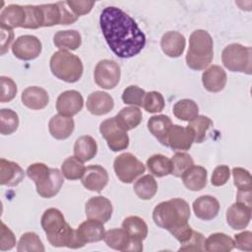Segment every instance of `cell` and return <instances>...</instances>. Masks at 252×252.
<instances>
[{"label":"cell","instance_id":"60d3db41","mask_svg":"<svg viewBox=\"0 0 252 252\" xmlns=\"http://www.w3.org/2000/svg\"><path fill=\"white\" fill-rule=\"evenodd\" d=\"M171 172L175 177H181L183 173L194 165V160L187 153H176L170 159Z\"/></svg>","mask_w":252,"mask_h":252},{"label":"cell","instance_id":"5b68a950","mask_svg":"<svg viewBox=\"0 0 252 252\" xmlns=\"http://www.w3.org/2000/svg\"><path fill=\"white\" fill-rule=\"evenodd\" d=\"M51 73L66 83L78 82L84 71L82 60L75 54L59 50L52 54L49 62Z\"/></svg>","mask_w":252,"mask_h":252},{"label":"cell","instance_id":"7a4b0ae2","mask_svg":"<svg viewBox=\"0 0 252 252\" xmlns=\"http://www.w3.org/2000/svg\"><path fill=\"white\" fill-rule=\"evenodd\" d=\"M41 227L44 230L48 242L54 247L81 248L85 243L81 240L77 229H73L66 222L63 214L56 208L44 211L41 217Z\"/></svg>","mask_w":252,"mask_h":252},{"label":"cell","instance_id":"52a82bcc","mask_svg":"<svg viewBox=\"0 0 252 252\" xmlns=\"http://www.w3.org/2000/svg\"><path fill=\"white\" fill-rule=\"evenodd\" d=\"M113 168L118 179L123 183H132L137 177L142 175L146 167L131 153H123L115 158Z\"/></svg>","mask_w":252,"mask_h":252},{"label":"cell","instance_id":"ac0fdd59","mask_svg":"<svg viewBox=\"0 0 252 252\" xmlns=\"http://www.w3.org/2000/svg\"><path fill=\"white\" fill-rule=\"evenodd\" d=\"M86 104L90 113L99 116L107 114L113 109L114 100L107 93L95 91L89 94Z\"/></svg>","mask_w":252,"mask_h":252},{"label":"cell","instance_id":"f6af8a7d","mask_svg":"<svg viewBox=\"0 0 252 252\" xmlns=\"http://www.w3.org/2000/svg\"><path fill=\"white\" fill-rule=\"evenodd\" d=\"M143 107L147 112L150 113L160 112L164 108V98L162 94L156 91L146 93L143 101Z\"/></svg>","mask_w":252,"mask_h":252},{"label":"cell","instance_id":"44dd1931","mask_svg":"<svg viewBox=\"0 0 252 252\" xmlns=\"http://www.w3.org/2000/svg\"><path fill=\"white\" fill-rule=\"evenodd\" d=\"M25 177L23 168L14 161L5 158L0 159V184L6 186H17Z\"/></svg>","mask_w":252,"mask_h":252},{"label":"cell","instance_id":"ee69618b","mask_svg":"<svg viewBox=\"0 0 252 252\" xmlns=\"http://www.w3.org/2000/svg\"><path fill=\"white\" fill-rule=\"evenodd\" d=\"M43 15V27H52L61 24V11L56 3L39 5Z\"/></svg>","mask_w":252,"mask_h":252},{"label":"cell","instance_id":"30bf717a","mask_svg":"<svg viewBox=\"0 0 252 252\" xmlns=\"http://www.w3.org/2000/svg\"><path fill=\"white\" fill-rule=\"evenodd\" d=\"M103 240L108 247L117 251L140 252L143 250L142 241L133 239L123 227L112 228L105 231Z\"/></svg>","mask_w":252,"mask_h":252},{"label":"cell","instance_id":"db71d44e","mask_svg":"<svg viewBox=\"0 0 252 252\" xmlns=\"http://www.w3.org/2000/svg\"><path fill=\"white\" fill-rule=\"evenodd\" d=\"M234 247L242 251H252V232L242 231L234 235Z\"/></svg>","mask_w":252,"mask_h":252},{"label":"cell","instance_id":"c3c4849f","mask_svg":"<svg viewBox=\"0 0 252 252\" xmlns=\"http://www.w3.org/2000/svg\"><path fill=\"white\" fill-rule=\"evenodd\" d=\"M1 94L0 101L1 102H9L11 101L17 94V85L16 83L9 77L1 76Z\"/></svg>","mask_w":252,"mask_h":252},{"label":"cell","instance_id":"ffe728a7","mask_svg":"<svg viewBox=\"0 0 252 252\" xmlns=\"http://www.w3.org/2000/svg\"><path fill=\"white\" fill-rule=\"evenodd\" d=\"M192 208L198 219L211 220L218 216L220 212V203L211 195H203L193 202Z\"/></svg>","mask_w":252,"mask_h":252},{"label":"cell","instance_id":"e575fe53","mask_svg":"<svg viewBox=\"0 0 252 252\" xmlns=\"http://www.w3.org/2000/svg\"><path fill=\"white\" fill-rule=\"evenodd\" d=\"M172 111L176 118L188 122L199 115V107L197 103L189 98H183L175 102Z\"/></svg>","mask_w":252,"mask_h":252},{"label":"cell","instance_id":"f907efd6","mask_svg":"<svg viewBox=\"0 0 252 252\" xmlns=\"http://www.w3.org/2000/svg\"><path fill=\"white\" fill-rule=\"evenodd\" d=\"M15 245H16V237L13 231L3 221H1L0 250L1 251L11 250Z\"/></svg>","mask_w":252,"mask_h":252},{"label":"cell","instance_id":"3957f363","mask_svg":"<svg viewBox=\"0 0 252 252\" xmlns=\"http://www.w3.org/2000/svg\"><path fill=\"white\" fill-rule=\"evenodd\" d=\"M190 207L180 198H173L157 205L153 211L155 223L169 232L188 224L190 219Z\"/></svg>","mask_w":252,"mask_h":252},{"label":"cell","instance_id":"8d00e7d4","mask_svg":"<svg viewBox=\"0 0 252 252\" xmlns=\"http://www.w3.org/2000/svg\"><path fill=\"white\" fill-rule=\"evenodd\" d=\"M86 167L84 162L74 157L67 158L61 164V171L64 177L69 180L81 179L84 175Z\"/></svg>","mask_w":252,"mask_h":252},{"label":"cell","instance_id":"4dcf8cb0","mask_svg":"<svg viewBox=\"0 0 252 252\" xmlns=\"http://www.w3.org/2000/svg\"><path fill=\"white\" fill-rule=\"evenodd\" d=\"M115 118L124 130L129 131L136 128L141 123L142 111L138 106H126L115 115Z\"/></svg>","mask_w":252,"mask_h":252},{"label":"cell","instance_id":"277c9868","mask_svg":"<svg viewBox=\"0 0 252 252\" xmlns=\"http://www.w3.org/2000/svg\"><path fill=\"white\" fill-rule=\"evenodd\" d=\"M214 58V42L211 34L205 30L194 31L189 37V48L186 54L187 66L195 71L205 70Z\"/></svg>","mask_w":252,"mask_h":252},{"label":"cell","instance_id":"4316f807","mask_svg":"<svg viewBox=\"0 0 252 252\" xmlns=\"http://www.w3.org/2000/svg\"><path fill=\"white\" fill-rule=\"evenodd\" d=\"M172 125L171 119L167 115H154L150 117L148 120L147 126L151 134L158 139V141L163 145L166 146L167 143V135L168 131Z\"/></svg>","mask_w":252,"mask_h":252},{"label":"cell","instance_id":"d6986e66","mask_svg":"<svg viewBox=\"0 0 252 252\" xmlns=\"http://www.w3.org/2000/svg\"><path fill=\"white\" fill-rule=\"evenodd\" d=\"M227 76L225 71L219 65H212L202 74V83L204 88L211 93L222 91L226 85Z\"/></svg>","mask_w":252,"mask_h":252},{"label":"cell","instance_id":"7dc6e473","mask_svg":"<svg viewBox=\"0 0 252 252\" xmlns=\"http://www.w3.org/2000/svg\"><path fill=\"white\" fill-rule=\"evenodd\" d=\"M231 173L234 185L238 190H252V178L248 170L242 167H233Z\"/></svg>","mask_w":252,"mask_h":252},{"label":"cell","instance_id":"f1b7e54d","mask_svg":"<svg viewBox=\"0 0 252 252\" xmlns=\"http://www.w3.org/2000/svg\"><path fill=\"white\" fill-rule=\"evenodd\" d=\"M97 153V145L95 140L89 136L84 135L79 137L74 145V156L83 162L91 160Z\"/></svg>","mask_w":252,"mask_h":252},{"label":"cell","instance_id":"83f0119b","mask_svg":"<svg viewBox=\"0 0 252 252\" xmlns=\"http://www.w3.org/2000/svg\"><path fill=\"white\" fill-rule=\"evenodd\" d=\"M53 43L60 50H76L82 44V36L76 30L58 31L53 36Z\"/></svg>","mask_w":252,"mask_h":252},{"label":"cell","instance_id":"7c38bea8","mask_svg":"<svg viewBox=\"0 0 252 252\" xmlns=\"http://www.w3.org/2000/svg\"><path fill=\"white\" fill-rule=\"evenodd\" d=\"M84 105L82 94L75 90L61 93L56 100V110L59 114L66 117H73L79 113Z\"/></svg>","mask_w":252,"mask_h":252},{"label":"cell","instance_id":"f546056e","mask_svg":"<svg viewBox=\"0 0 252 252\" xmlns=\"http://www.w3.org/2000/svg\"><path fill=\"white\" fill-rule=\"evenodd\" d=\"M63 176L62 171H60L58 168H51L48 179L42 185L36 187L37 194L42 198L54 197L56 194H58L64 183Z\"/></svg>","mask_w":252,"mask_h":252},{"label":"cell","instance_id":"5bb4252c","mask_svg":"<svg viewBox=\"0 0 252 252\" xmlns=\"http://www.w3.org/2000/svg\"><path fill=\"white\" fill-rule=\"evenodd\" d=\"M167 145L173 151H187L194 143V134L187 126L172 124L167 135Z\"/></svg>","mask_w":252,"mask_h":252},{"label":"cell","instance_id":"b9f144b4","mask_svg":"<svg viewBox=\"0 0 252 252\" xmlns=\"http://www.w3.org/2000/svg\"><path fill=\"white\" fill-rule=\"evenodd\" d=\"M50 170L51 168H49L46 164L42 162H35L29 165L26 173L28 177L34 182L35 187H38L48 179Z\"/></svg>","mask_w":252,"mask_h":252},{"label":"cell","instance_id":"ab89813d","mask_svg":"<svg viewBox=\"0 0 252 252\" xmlns=\"http://www.w3.org/2000/svg\"><path fill=\"white\" fill-rule=\"evenodd\" d=\"M17 250L19 252H28V251H36V252H43L44 246L39 238V236L32 231L24 233L17 246Z\"/></svg>","mask_w":252,"mask_h":252},{"label":"cell","instance_id":"816d5d0a","mask_svg":"<svg viewBox=\"0 0 252 252\" xmlns=\"http://www.w3.org/2000/svg\"><path fill=\"white\" fill-rule=\"evenodd\" d=\"M230 176V169L227 165H218L212 174L211 178V183L212 185L216 187H220L224 185Z\"/></svg>","mask_w":252,"mask_h":252},{"label":"cell","instance_id":"7402d4cb","mask_svg":"<svg viewBox=\"0 0 252 252\" xmlns=\"http://www.w3.org/2000/svg\"><path fill=\"white\" fill-rule=\"evenodd\" d=\"M21 99L23 104L28 108L39 110L48 104L49 95L44 89L37 86H32L23 91Z\"/></svg>","mask_w":252,"mask_h":252},{"label":"cell","instance_id":"6f0895ef","mask_svg":"<svg viewBox=\"0 0 252 252\" xmlns=\"http://www.w3.org/2000/svg\"><path fill=\"white\" fill-rule=\"evenodd\" d=\"M252 190H238L236 194V202L252 207Z\"/></svg>","mask_w":252,"mask_h":252},{"label":"cell","instance_id":"74e56055","mask_svg":"<svg viewBox=\"0 0 252 252\" xmlns=\"http://www.w3.org/2000/svg\"><path fill=\"white\" fill-rule=\"evenodd\" d=\"M212 125L213 121L211 118L205 115H198L196 118L189 121L188 127L194 134V142L202 143L205 140L206 134Z\"/></svg>","mask_w":252,"mask_h":252},{"label":"cell","instance_id":"603a6c76","mask_svg":"<svg viewBox=\"0 0 252 252\" xmlns=\"http://www.w3.org/2000/svg\"><path fill=\"white\" fill-rule=\"evenodd\" d=\"M26 22V10L24 6L11 4L2 9L0 13V26L6 29L23 28Z\"/></svg>","mask_w":252,"mask_h":252},{"label":"cell","instance_id":"f35d334b","mask_svg":"<svg viewBox=\"0 0 252 252\" xmlns=\"http://www.w3.org/2000/svg\"><path fill=\"white\" fill-rule=\"evenodd\" d=\"M19 127V116L10 108L0 110V133L2 135H11Z\"/></svg>","mask_w":252,"mask_h":252},{"label":"cell","instance_id":"ba28073f","mask_svg":"<svg viewBox=\"0 0 252 252\" xmlns=\"http://www.w3.org/2000/svg\"><path fill=\"white\" fill-rule=\"evenodd\" d=\"M99 132L112 152H119L128 148L129 137L127 131L119 125L115 116L103 120L99 125Z\"/></svg>","mask_w":252,"mask_h":252},{"label":"cell","instance_id":"681fc988","mask_svg":"<svg viewBox=\"0 0 252 252\" xmlns=\"http://www.w3.org/2000/svg\"><path fill=\"white\" fill-rule=\"evenodd\" d=\"M205 237L201 232L194 231L190 238L181 244L179 251H205Z\"/></svg>","mask_w":252,"mask_h":252},{"label":"cell","instance_id":"9a60e30c","mask_svg":"<svg viewBox=\"0 0 252 252\" xmlns=\"http://www.w3.org/2000/svg\"><path fill=\"white\" fill-rule=\"evenodd\" d=\"M83 186L94 192H100L108 183V173L104 167L99 164H92L86 167L81 178Z\"/></svg>","mask_w":252,"mask_h":252},{"label":"cell","instance_id":"484cf974","mask_svg":"<svg viewBox=\"0 0 252 252\" xmlns=\"http://www.w3.org/2000/svg\"><path fill=\"white\" fill-rule=\"evenodd\" d=\"M184 186L190 191H200L207 185L208 172L201 165H193L181 176Z\"/></svg>","mask_w":252,"mask_h":252},{"label":"cell","instance_id":"d4e9b609","mask_svg":"<svg viewBox=\"0 0 252 252\" xmlns=\"http://www.w3.org/2000/svg\"><path fill=\"white\" fill-rule=\"evenodd\" d=\"M75 128V122L72 117H66L61 114L53 115L48 123L50 135L56 140H65L71 136Z\"/></svg>","mask_w":252,"mask_h":252},{"label":"cell","instance_id":"7bdbcfd3","mask_svg":"<svg viewBox=\"0 0 252 252\" xmlns=\"http://www.w3.org/2000/svg\"><path fill=\"white\" fill-rule=\"evenodd\" d=\"M26 22L24 29H38L43 27V15L39 5H25Z\"/></svg>","mask_w":252,"mask_h":252},{"label":"cell","instance_id":"6da1fadb","mask_svg":"<svg viewBox=\"0 0 252 252\" xmlns=\"http://www.w3.org/2000/svg\"><path fill=\"white\" fill-rule=\"evenodd\" d=\"M99 26L109 48L120 58L134 57L145 47V33L136 21L120 8H104L100 13Z\"/></svg>","mask_w":252,"mask_h":252},{"label":"cell","instance_id":"d6a6232c","mask_svg":"<svg viewBox=\"0 0 252 252\" xmlns=\"http://www.w3.org/2000/svg\"><path fill=\"white\" fill-rule=\"evenodd\" d=\"M122 227L135 240L143 241L148 235V225L145 220L138 216H130L123 220Z\"/></svg>","mask_w":252,"mask_h":252},{"label":"cell","instance_id":"8fae6325","mask_svg":"<svg viewBox=\"0 0 252 252\" xmlns=\"http://www.w3.org/2000/svg\"><path fill=\"white\" fill-rule=\"evenodd\" d=\"M42 44L41 41L34 35L24 34L19 36L12 44L13 54L25 61L33 60L41 53Z\"/></svg>","mask_w":252,"mask_h":252},{"label":"cell","instance_id":"e0dca14e","mask_svg":"<svg viewBox=\"0 0 252 252\" xmlns=\"http://www.w3.org/2000/svg\"><path fill=\"white\" fill-rule=\"evenodd\" d=\"M185 36L176 31L167 32L161 36L160 47L162 52L168 57L176 58L181 56L185 50Z\"/></svg>","mask_w":252,"mask_h":252},{"label":"cell","instance_id":"9c48e42d","mask_svg":"<svg viewBox=\"0 0 252 252\" xmlns=\"http://www.w3.org/2000/svg\"><path fill=\"white\" fill-rule=\"evenodd\" d=\"M121 77L120 66L118 63L111 59H103L97 62L94 72V78L95 84L104 89L111 90L114 89Z\"/></svg>","mask_w":252,"mask_h":252},{"label":"cell","instance_id":"8992f818","mask_svg":"<svg viewBox=\"0 0 252 252\" xmlns=\"http://www.w3.org/2000/svg\"><path fill=\"white\" fill-rule=\"evenodd\" d=\"M251 53V47L239 43H231L222 50L221 61L223 66L231 72L250 75L252 70Z\"/></svg>","mask_w":252,"mask_h":252},{"label":"cell","instance_id":"9f6ffc18","mask_svg":"<svg viewBox=\"0 0 252 252\" xmlns=\"http://www.w3.org/2000/svg\"><path fill=\"white\" fill-rule=\"evenodd\" d=\"M14 38V32L11 29L1 27V55H4Z\"/></svg>","mask_w":252,"mask_h":252},{"label":"cell","instance_id":"1f68e13d","mask_svg":"<svg viewBox=\"0 0 252 252\" xmlns=\"http://www.w3.org/2000/svg\"><path fill=\"white\" fill-rule=\"evenodd\" d=\"M233 248V239L222 232L213 233L205 240V250L209 252H229Z\"/></svg>","mask_w":252,"mask_h":252},{"label":"cell","instance_id":"11a10c76","mask_svg":"<svg viewBox=\"0 0 252 252\" xmlns=\"http://www.w3.org/2000/svg\"><path fill=\"white\" fill-rule=\"evenodd\" d=\"M60 11H61V24L60 25H70L75 23L78 20V16H76L72 10L67 5L66 1L57 2Z\"/></svg>","mask_w":252,"mask_h":252},{"label":"cell","instance_id":"cb8c5ba5","mask_svg":"<svg viewBox=\"0 0 252 252\" xmlns=\"http://www.w3.org/2000/svg\"><path fill=\"white\" fill-rule=\"evenodd\" d=\"M77 232L81 240L86 243H94L101 241L104 237L105 229L103 222L89 219L88 220L83 221L77 228Z\"/></svg>","mask_w":252,"mask_h":252},{"label":"cell","instance_id":"d590c367","mask_svg":"<svg viewBox=\"0 0 252 252\" xmlns=\"http://www.w3.org/2000/svg\"><path fill=\"white\" fill-rule=\"evenodd\" d=\"M147 166L149 171L157 177H163L171 172L170 159L163 155H154L150 157L147 160Z\"/></svg>","mask_w":252,"mask_h":252},{"label":"cell","instance_id":"4fadbf2b","mask_svg":"<svg viewBox=\"0 0 252 252\" xmlns=\"http://www.w3.org/2000/svg\"><path fill=\"white\" fill-rule=\"evenodd\" d=\"M112 204L103 196H94L89 199L85 206V212L88 219L106 222L112 216Z\"/></svg>","mask_w":252,"mask_h":252},{"label":"cell","instance_id":"2e32d148","mask_svg":"<svg viewBox=\"0 0 252 252\" xmlns=\"http://www.w3.org/2000/svg\"><path fill=\"white\" fill-rule=\"evenodd\" d=\"M251 220V207L235 202L226 211V222L235 230L244 229Z\"/></svg>","mask_w":252,"mask_h":252},{"label":"cell","instance_id":"bcb514c9","mask_svg":"<svg viewBox=\"0 0 252 252\" xmlns=\"http://www.w3.org/2000/svg\"><path fill=\"white\" fill-rule=\"evenodd\" d=\"M146 92L138 86H129L122 93V100L125 104L134 106H143Z\"/></svg>","mask_w":252,"mask_h":252},{"label":"cell","instance_id":"f5cc1de1","mask_svg":"<svg viewBox=\"0 0 252 252\" xmlns=\"http://www.w3.org/2000/svg\"><path fill=\"white\" fill-rule=\"evenodd\" d=\"M66 3L69 6V8L72 10V12L78 17L90 13L94 5V1H87V0L85 1L68 0L66 1Z\"/></svg>","mask_w":252,"mask_h":252},{"label":"cell","instance_id":"836d02e7","mask_svg":"<svg viewBox=\"0 0 252 252\" xmlns=\"http://www.w3.org/2000/svg\"><path fill=\"white\" fill-rule=\"evenodd\" d=\"M135 194L142 200H151L158 191V183L153 175L146 174L140 177L133 186Z\"/></svg>","mask_w":252,"mask_h":252}]
</instances>
